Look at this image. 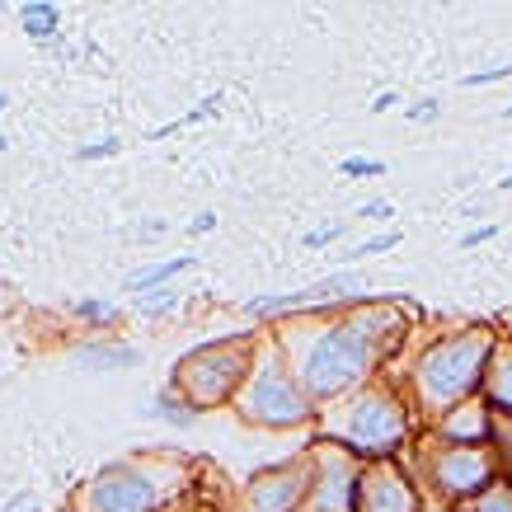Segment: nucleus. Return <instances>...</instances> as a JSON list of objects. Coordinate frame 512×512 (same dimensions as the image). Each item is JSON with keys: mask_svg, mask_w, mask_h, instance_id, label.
I'll use <instances>...</instances> for the list:
<instances>
[{"mask_svg": "<svg viewBox=\"0 0 512 512\" xmlns=\"http://www.w3.org/2000/svg\"><path fill=\"white\" fill-rule=\"evenodd\" d=\"M357 484H362V461L348 451L311 442V498L306 512H357Z\"/></svg>", "mask_w": 512, "mask_h": 512, "instance_id": "nucleus-10", "label": "nucleus"}, {"mask_svg": "<svg viewBox=\"0 0 512 512\" xmlns=\"http://www.w3.org/2000/svg\"><path fill=\"white\" fill-rule=\"evenodd\" d=\"M339 174H343V179H381V174H386V160H376V156H343L339 160Z\"/></svg>", "mask_w": 512, "mask_h": 512, "instance_id": "nucleus-24", "label": "nucleus"}, {"mask_svg": "<svg viewBox=\"0 0 512 512\" xmlns=\"http://www.w3.org/2000/svg\"><path fill=\"white\" fill-rule=\"evenodd\" d=\"M71 362L85 367V372H137L146 362V348H137L132 339H118V334H99V339H80L71 348Z\"/></svg>", "mask_w": 512, "mask_h": 512, "instance_id": "nucleus-13", "label": "nucleus"}, {"mask_svg": "<svg viewBox=\"0 0 512 512\" xmlns=\"http://www.w3.org/2000/svg\"><path fill=\"white\" fill-rule=\"evenodd\" d=\"M127 235H132V245H151V240H160V235H170V221L165 217L137 221V226H127Z\"/></svg>", "mask_w": 512, "mask_h": 512, "instance_id": "nucleus-29", "label": "nucleus"}, {"mask_svg": "<svg viewBox=\"0 0 512 512\" xmlns=\"http://www.w3.org/2000/svg\"><path fill=\"white\" fill-rule=\"evenodd\" d=\"M494 348H498L494 320H470V325L442 329V334H428V339L414 343L404 353V367L395 372V386L404 390L414 419L428 428L442 414H451L456 404L480 400Z\"/></svg>", "mask_w": 512, "mask_h": 512, "instance_id": "nucleus-2", "label": "nucleus"}, {"mask_svg": "<svg viewBox=\"0 0 512 512\" xmlns=\"http://www.w3.org/2000/svg\"><path fill=\"white\" fill-rule=\"evenodd\" d=\"M311 498V447L278 461V466L254 470L240 489V508L245 512H306Z\"/></svg>", "mask_w": 512, "mask_h": 512, "instance_id": "nucleus-9", "label": "nucleus"}, {"mask_svg": "<svg viewBox=\"0 0 512 512\" xmlns=\"http://www.w3.org/2000/svg\"><path fill=\"white\" fill-rule=\"evenodd\" d=\"M498 231H503V226H470V231L461 235V249H480V245H489V240H498Z\"/></svg>", "mask_w": 512, "mask_h": 512, "instance_id": "nucleus-31", "label": "nucleus"}, {"mask_svg": "<svg viewBox=\"0 0 512 512\" xmlns=\"http://www.w3.org/2000/svg\"><path fill=\"white\" fill-rule=\"evenodd\" d=\"M188 235H212L217 231V212H193V221L184 226Z\"/></svg>", "mask_w": 512, "mask_h": 512, "instance_id": "nucleus-33", "label": "nucleus"}, {"mask_svg": "<svg viewBox=\"0 0 512 512\" xmlns=\"http://www.w3.org/2000/svg\"><path fill=\"white\" fill-rule=\"evenodd\" d=\"M235 419L259 428V433H301V428H315L320 409L315 400L301 390L296 372L287 367L278 339L264 329L259 339V357H254V372H249L245 390L235 395Z\"/></svg>", "mask_w": 512, "mask_h": 512, "instance_id": "nucleus-5", "label": "nucleus"}, {"mask_svg": "<svg viewBox=\"0 0 512 512\" xmlns=\"http://www.w3.org/2000/svg\"><path fill=\"white\" fill-rule=\"evenodd\" d=\"M508 188H512V170L503 174V179H498V193H508Z\"/></svg>", "mask_w": 512, "mask_h": 512, "instance_id": "nucleus-36", "label": "nucleus"}, {"mask_svg": "<svg viewBox=\"0 0 512 512\" xmlns=\"http://www.w3.org/2000/svg\"><path fill=\"white\" fill-rule=\"evenodd\" d=\"M221 104H226V90H212L193 113H184V118H174V123L156 127V132H151V141H165V137H174V132H184V127H198V123H207V118H217Z\"/></svg>", "mask_w": 512, "mask_h": 512, "instance_id": "nucleus-20", "label": "nucleus"}, {"mask_svg": "<svg viewBox=\"0 0 512 512\" xmlns=\"http://www.w3.org/2000/svg\"><path fill=\"white\" fill-rule=\"evenodd\" d=\"M193 268H198V259H193V254L156 259V264H146V268H137V273H127V278H123V292L127 296L165 292V287H174V278H184V273H193Z\"/></svg>", "mask_w": 512, "mask_h": 512, "instance_id": "nucleus-15", "label": "nucleus"}, {"mask_svg": "<svg viewBox=\"0 0 512 512\" xmlns=\"http://www.w3.org/2000/svg\"><path fill=\"white\" fill-rule=\"evenodd\" d=\"M419 437V419L395 386V376H376L367 386L348 390L343 400L325 404L315 419V442L357 456L362 466L372 461H404Z\"/></svg>", "mask_w": 512, "mask_h": 512, "instance_id": "nucleus-3", "label": "nucleus"}, {"mask_svg": "<svg viewBox=\"0 0 512 512\" xmlns=\"http://www.w3.org/2000/svg\"><path fill=\"white\" fill-rule=\"evenodd\" d=\"M404 118H409L414 127H428V123H437V118H442V104H437L433 94H428V99H414V104L404 109Z\"/></svg>", "mask_w": 512, "mask_h": 512, "instance_id": "nucleus-28", "label": "nucleus"}, {"mask_svg": "<svg viewBox=\"0 0 512 512\" xmlns=\"http://www.w3.org/2000/svg\"><path fill=\"white\" fill-rule=\"evenodd\" d=\"M5 15H10V5H5V0H0V19H5Z\"/></svg>", "mask_w": 512, "mask_h": 512, "instance_id": "nucleus-39", "label": "nucleus"}, {"mask_svg": "<svg viewBox=\"0 0 512 512\" xmlns=\"http://www.w3.org/2000/svg\"><path fill=\"white\" fill-rule=\"evenodd\" d=\"M423 433L437 437V442H456V447H489L494 442V409L484 400H466L437 423H428Z\"/></svg>", "mask_w": 512, "mask_h": 512, "instance_id": "nucleus-12", "label": "nucleus"}, {"mask_svg": "<svg viewBox=\"0 0 512 512\" xmlns=\"http://www.w3.org/2000/svg\"><path fill=\"white\" fill-rule=\"evenodd\" d=\"M259 339L264 329H240V334H221L207 339L198 348H188L170 372V390H179L198 414L235 404V395L245 390L249 372H254V357H259Z\"/></svg>", "mask_w": 512, "mask_h": 512, "instance_id": "nucleus-6", "label": "nucleus"}, {"mask_svg": "<svg viewBox=\"0 0 512 512\" xmlns=\"http://www.w3.org/2000/svg\"><path fill=\"white\" fill-rule=\"evenodd\" d=\"M400 240H404V231L395 226V231H376V235H367V240H357L343 259L348 264H362V259H376V254H390V249H400Z\"/></svg>", "mask_w": 512, "mask_h": 512, "instance_id": "nucleus-21", "label": "nucleus"}, {"mask_svg": "<svg viewBox=\"0 0 512 512\" xmlns=\"http://www.w3.org/2000/svg\"><path fill=\"white\" fill-rule=\"evenodd\" d=\"M0 512H38V494H33V489H19V494H10L0 503Z\"/></svg>", "mask_w": 512, "mask_h": 512, "instance_id": "nucleus-32", "label": "nucleus"}, {"mask_svg": "<svg viewBox=\"0 0 512 512\" xmlns=\"http://www.w3.org/2000/svg\"><path fill=\"white\" fill-rule=\"evenodd\" d=\"M170 512H202V508H193V503H179V508H170Z\"/></svg>", "mask_w": 512, "mask_h": 512, "instance_id": "nucleus-37", "label": "nucleus"}, {"mask_svg": "<svg viewBox=\"0 0 512 512\" xmlns=\"http://www.w3.org/2000/svg\"><path fill=\"white\" fill-rule=\"evenodd\" d=\"M113 156H123V137H99V141H90V146L76 151L80 165H90V160H113Z\"/></svg>", "mask_w": 512, "mask_h": 512, "instance_id": "nucleus-26", "label": "nucleus"}, {"mask_svg": "<svg viewBox=\"0 0 512 512\" xmlns=\"http://www.w3.org/2000/svg\"><path fill=\"white\" fill-rule=\"evenodd\" d=\"M428 494H423L419 475L409 470V461H372L362 466V484H357V512H423Z\"/></svg>", "mask_w": 512, "mask_h": 512, "instance_id": "nucleus-11", "label": "nucleus"}, {"mask_svg": "<svg viewBox=\"0 0 512 512\" xmlns=\"http://www.w3.org/2000/svg\"><path fill=\"white\" fill-rule=\"evenodd\" d=\"M0 109H5V94H0Z\"/></svg>", "mask_w": 512, "mask_h": 512, "instance_id": "nucleus-40", "label": "nucleus"}, {"mask_svg": "<svg viewBox=\"0 0 512 512\" xmlns=\"http://www.w3.org/2000/svg\"><path fill=\"white\" fill-rule=\"evenodd\" d=\"M372 296V278L362 268H334L320 282H306L296 292H268V296H249L240 301V315L259 329H278L287 320H329L362 306Z\"/></svg>", "mask_w": 512, "mask_h": 512, "instance_id": "nucleus-8", "label": "nucleus"}, {"mask_svg": "<svg viewBox=\"0 0 512 512\" xmlns=\"http://www.w3.org/2000/svg\"><path fill=\"white\" fill-rule=\"evenodd\" d=\"M480 400L494 409V419H512V343L498 334V348L489 357V372H484Z\"/></svg>", "mask_w": 512, "mask_h": 512, "instance_id": "nucleus-14", "label": "nucleus"}, {"mask_svg": "<svg viewBox=\"0 0 512 512\" xmlns=\"http://www.w3.org/2000/svg\"><path fill=\"white\" fill-rule=\"evenodd\" d=\"M353 217L357 221H386V217H395V202L390 198H367V202H357Z\"/></svg>", "mask_w": 512, "mask_h": 512, "instance_id": "nucleus-30", "label": "nucleus"}, {"mask_svg": "<svg viewBox=\"0 0 512 512\" xmlns=\"http://www.w3.org/2000/svg\"><path fill=\"white\" fill-rule=\"evenodd\" d=\"M409 470L419 475L423 494H433L442 508H466L475 494H484L498 475V456L494 447H456V442H437V437L419 433L409 447Z\"/></svg>", "mask_w": 512, "mask_h": 512, "instance_id": "nucleus-7", "label": "nucleus"}, {"mask_svg": "<svg viewBox=\"0 0 512 512\" xmlns=\"http://www.w3.org/2000/svg\"><path fill=\"white\" fill-rule=\"evenodd\" d=\"M15 15L29 43H57L62 38V5H52V0H24V5H15Z\"/></svg>", "mask_w": 512, "mask_h": 512, "instance_id": "nucleus-17", "label": "nucleus"}, {"mask_svg": "<svg viewBox=\"0 0 512 512\" xmlns=\"http://www.w3.org/2000/svg\"><path fill=\"white\" fill-rule=\"evenodd\" d=\"M66 311H71V320H76L80 329H94V339H99V334H113L127 315L118 301H109V296H80V301H71Z\"/></svg>", "mask_w": 512, "mask_h": 512, "instance_id": "nucleus-18", "label": "nucleus"}, {"mask_svg": "<svg viewBox=\"0 0 512 512\" xmlns=\"http://www.w3.org/2000/svg\"><path fill=\"white\" fill-rule=\"evenodd\" d=\"M498 118H508V123H512V104H508V109H503V113H498Z\"/></svg>", "mask_w": 512, "mask_h": 512, "instance_id": "nucleus-38", "label": "nucleus"}, {"mask_svg": "<svg viewBox=\"0 0 512 512\" xmlns=\"http://www.w3.org/2000/svg\"><path fill=\"white\" fill-rule=\"evenodd\" d=\"M198 489V461L184 451H132L76 484L71 512H170Z\"/></svg>", "mask_w": 512, "mask_h": 512, "instance_id": "nucleus-4", "label": "nucleus"}, {"mask_svg": "<svg viewBox=\"0 0 512 512\" xmlns=\"http://www.w3.org/2000/svg\"><path fill=\"white\" fill-rule=\"evenodd\" d=\"M494 325H498V334H503V339L512 343V306H508V311H498V320H494Z\"/></svg>", "mask_w": 512, "mask_h": 512, "instance_id": "nucleus-35", "label": "nucleus"}, {"mask_svg": "<svg viewBox=\"0 0 512 512\" xmlns=\"http://www.w3.org/2000/svg\"><path fill=\"white\" fill-rule=\"evenodd\" d=\"M419 311L404 301L367 296L362 306L329 320H287L268 329L278 339L287 367L296 372L301 390L315 400V409L343 400L348 390L367 386L376 376H390V362H400L414 339Z\"/></svg>", "mask_w": 512, "mask_h": 512, "instance_id": "nucleus-1", "label": "nucleus"}, {"mask_svg": "<svg viewBox=\"0 0 512 512\" xmlns=\"http://www.w3.org/2000/svg\"><path fill=\"white\" fill-rule=\"evenodd\" d=\"M494 456H498V475L512 484V419H494Z\"/></svg>", "mask_w": 512, "mask_h": 512, "instance_id": "nucleus-23", "label": "nucleus"}, {"mask_svg": "<svg viewBox=\"0 0 512 512\" xmlns=\"http://www.w3.org/2000/svg\"><path fill=\"white\" fill-rule=\"evenodd\" d=\"M146 419H156V423H165L170 433H188V428H198V409L179 395V390H170V386H160L151 400H146V409H141Z\"/></svg>", "mask_w": 512, "mask_h": 512, "instance_id": "nucleus-16", "label": "nucleus"}, {"mask_svg": "<svg viewBox=\"0 0 512 512\" xmlns=\"http://www.w3.org/2000/svg\"><path fill=\"white\" fill-rule=\"evenodd\" d=\"M127 301H132V315H141V320H170V315H179V306H184V292L165 287V292L127 296Z\"/></svg>", "mask_w": 512, "mask_h": 512, "instance_id": "nucleus-19", "label": "nucleus"}, {"mask_svg": "<svg viewBox=\"0 0 512 512\" xmlns=\"http://www.w3.org/2000/svg\"><path fill=\"white\" fill-rule=\"evenodd\" d=\"M400 104H404L400 90H381V94L372 99V113H390V109H400Z\"/></svg>", "mask_w": 512, "mask_h": 512, "instance_id": "nucleus-34", "label": "nucleus"}, {"mask_svg": "<svg viewBox=\"0 0 512 512\" xmlns=\"http://www.w3.org/2000/svg\"><path fill=\"white\" fill-rule=\"evenodd\" d=\"M456 512H512V484L508 480H494L484 494H475L466 508H456Z\"/></svg>", "mask_w": 512, "mask_h": 512, "instance_id": "nucleus-22", "label": "nucleus"}, {"mask_svg": "<svg viewBox=\"0 0 512 512\" xmlns=\"http://www.w3.org/2000/svg\"><path fill=\"white\" fill-rule=\"evenodd\" d=\"M508 76H512V62H494V66H484V71L461 76L456 85H461V90H484V85H498V80H508Z\"/></svg>", "mask_w": 512, "mask_h": 512, "instance_id": "nucleus-25", "label": "nucleus"}, {"mask_svg": "<svg viewBox=\"0 0 512 512\" xmlns=\"http://www.w3.org/2000/svg\"><path fill=\"white\" fill-rule=\"evenodd\" d=\"M343 235H348V221H325V226H315V231L301 235V245H306V249H325V245H334V240H343Z\"/></svg>", "mask_w": 512, "mask_h": 512, "instance_id": "nucleus-27", "label": "nucleus"}]
</instances>
